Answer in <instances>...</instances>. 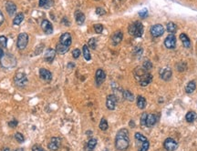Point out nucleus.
Masks as SVG:
<instances>
[{"mask_svg":"<svg viewBox=\"0 0 197 151\" xmlns=\"http://www.w3.org/2000/svg\"><path fill=\"white\" fill-rule=\"evenodd\" d=\"M130 146L129 131L126 128H122L118 131L115 137V148L119 151H125Z\"/></svg>","mask_w":197,"mask_h":151,"instance_id":"obj_1","label":"nucleus"},{"mask_svg":"<svg viewBox=\"0 0 197 151\" xmlns=\"http://www.w3.org/2000/svg\"><path fill=\"white\" fill-rule=\"evenodd\" d=\"M134 77H135V79L137 80V82L142 86H148L152 81V76L149 72L145 71L142 67L135 68Z\"/></svg>","mask_w":197,"mask_h":151,"instance_id":"obj_2","label":"nucleus"},{"mask_svg":"<svg viewBox=\"0 0 197 151\" xmlns=\"http://www.w3.org/2000/svg\"><path fill=\"white\" fill-rule=\"evenodd\" d=\"M135 139H136V145L138 148V151H147L150 148V143L149 140L147 139V137H144L142 134L139 133H135Z\"/></svg>","mask_w":197,"mask_h":151,"instance_id":"obj_3","label":"nucleus"},{"mask_svg":"<svg viewBox=\"0 0 197 151\" xmlns=\"http://www.w3.org/2000/svg\"><path fill=\"white\" fill-rule=\"evenodd\" d=\"M128 32L131 36L135 37H141L143 34V26L140 21L131 23L128 27Z\"/></svg>","mask_w":197,"mask_h":151,"instance_id":"obj_4","label":"nucleus"},{"mask_svg":"<svg viewBox=\"0 0 197 151\" xmlns=\"http://www.w3.org/2000/svg\"><path fill=\"white\" fill-rule=\"evenodd\" d=\"M28 44V35L27 33H21L17 36V47L18 49L23 50L27 47Z\"/></svg>","mask_w":197,"mask_h":151,"instance_id":"obj_5","label":"nucleus"},{"mask_svg":"<svg viewBox=\"0 0 197 151\" xmlns=\"http://www.w3.org/2000/svg\"><path fill=\"white\" fill-rule=\"evenodd\" d=\"M14 82H15V85L17 86H19V87H22V86H25L28 82V78L26 74L24 73H17L16 76L14 77Z\"/></svg>","mask_w":197,"mask_h":151,"instance_id":"obj_6","label":"nucleus"},{"mask_svg":"<svg viewBox=\"0 0 197 151\" xmlns=\"http://www.w3.org/2000/svg\"><path fill=\"white\" fill-rule=\"evenodd\" d=\"M1 65H2V67H4L6 68H10L12 67H15L16 59L14 56H12L10 55L4 56L1 60Z\"/></svg>","mask_w":197,"mask_h":151,"instance_id":"obj_7","label":"nucleus"},{"mask_svg":"<svg viewBox=\"0 0 197 151\" xmlns=\"http://www.w3.org/2000/svg\"><path fill=\"white\" fill-rule=\"evenodd\" d=\"M150 32H151V35L153 37H160L164 33V27L161 24H156L151 27Z\"/></svg>","mask_w":197,"mask_h":151,"instance_id":"obj_8","label":"nucleus"},{"mask_svg":"<svg viewBox=\"0 0 197 151\" xmlns=\"http://www.w3.org/2000/svg\"><path fill=\"white\" fill-rule=\"evenodd\" d=\"M163 147L167 151H174L178 147V144L173 138L169 137L165 139V141L163 143Z\"/></svg>","mask_w":197,"mask_h":151,"instance_id":"obj_9","label":"nucleus"},{"mask_svg":"<svg viewBox=\"0 0 197 151\" xmlns=\"http://www.w3.org/2000/svg\"><path fill=\"white\" fill-rule=\"evenodd\" d=\"M60 145H61L60 138L53 137H51V139H50V141L48 145V148L51 151H57L60 148Z\"/></svg>","mask_w":197,"mask_h":151,"instance_id":"obj_10","label":"nucleus"},{"mask_svg":"<svg viewBox=\"0 0 197 151\" xmlns=\"http://www.w3.org/2000/svg\"><path fill=\"white\" fill-rule=\"evenodd\" d=\"M59 44H61V45L63 46H66V47H71V43H72V37H71V35L69 33H64L62 34L59 37Z\"/></svg>","mask_w":197,"mask_h":151,"instance_id":"obj_11","label":"nucleus"},{"mask_svg":"<svg viewBox=\"0 0 197 151\" xmlns=\"http://www.w3.org/2000/svg\"><path fill=\"white\" fill-rule=\"evenodd\" d=\"M117 105V97L115 95H109L106 99V106L108 109L114 110Z\"/></svg>","mask_w":197,"mask_h":151,"instance_id":"obj_12","label":"nucleus"},{"mask_svg":"<svg viewBox=\"0 0 197 151\" xmlns=\"http://www.w3.org/2000/svg\"><path fill=\"white\" fill-rule=\"evenodd\" d=\"M164 46L169 49H173L176 47V37L173 34H170L164 40Z\"/></svg>","mask_w":197,"mask_h":151,"instance_id":"obj_13","label":"nucleus"},{"mask_svg":"<svg viewBox=\"0 0 197 151\" xmlns=\"http://www.w3.org/2000/svg\"><path fill=\"white\" fill-rule=\"evenodd\" d=\"M105 78H106V73L102 70V69L99 68L96 71V74H95V82H96V85L98 86H100L104 82Z\"/></svg>","mask_w":197,"mask_h":151,"instance_id":"obj_14","label":"nucleus"},{"mask_svg":"<svg viewBox=\"0 0 197 151\" xmlns=\"http://www.w3.org/2000/svg\"><path fill=\"white\" fill-rule=\"evenodd\" d=\"M41 28H42V30L44 31V32H45L46 34H48V35L53 33V26H52V24L50 23L48 20H47V19H44L41 22Z\"/></svg>","mask_w":197,"mask_h":151,"instance_id":"obj_15","label":"nucleus"},{"mask_svg":"<svg viewBox=\"0 0 197 151\" xmlns=\"http://www.w3.org/2000/svg\"><path fill=\"white\" fill-rule=\"evenodd\" d=\"M39 76L43 80L47 81V82H49V81L52 79V73L46 68L39 69Z\"/></svg>","mask_w":197,"mask_h":151,"instance_id":"obj_16","label":"nucleus"},{"mask_svg":"<svg viewBox=\"0 0 197 151\" xmlns=\"http://www.w3.org/2000/svg\"><path fill=\"white\" fill-rule=\"evenodd\" d=\"M56 50L52 49V48H48L46 50L45 55H44V59H45L47 62L51 63L54 59H55V56H56Z\"/></svg>","mask_w":197,"mask_h":151,"instance_id":"obj_17","label":"nucleus"},{"mask_svg":"<svg viewBox=\"0 0 197 151\" xmlns=\"http://www.w3.org/2000/svg\"><path fill=\"white\" fill-rule=\"evenodd\" d=\"M122 38H123V34H122V31H120V30L116 31V32L112 35V37H111L112 44L114 46L118 45V44H120V42H122Z\"/></svg>","mask_w":197,"mask_h":151,"instance_id":"obj_18","label":"nucleus"},{"mask_svg":"<svg viewBox=\"0 0 197 151\" xmlns=\"http://www.w3.org/2000/svg\"><path fill=\"white\" fill-rule=\"evenodd\" d=\"M160 76L162 79L168 81L171 78V70L169 67H163L160 70Z\"/></svg>","mask_w":197,"mask_h":151,"instance_id":"obj_19","label":"nucleus"},{"mask_svg":"<svg viewBox=\"0 0 197 151\" xmlns=\"http://www.w3.org/2000/svg\"><path fill=\"white\" fill-rule=\"evenodd\" d=\"M6 9H7V12L10 16H13V15L16 13V11H17V5H15L14 2L7 1L6 2Z\"/></svg>","mask_w":197,"mask_h":151,"instance_id":"obj_20","label":"nucleus"},{"mask_svg":"<svg viewBox=\"0 0 197 151\" xmlns=\"http://www.w3.org/2000/svg\"><path fill=\"white\" fill-rule=\"evenodd\" d=\"M157 122V116L154 114H149L147 115V118H146V127L151 128L156 124Z\"/></svg>","mask_w":197,"mask_h":151,"instance_id":"obj_21","label":"nucleus"},{"mask_svg":"<svg viewBox=\"0 0 197 151\" xmlns=\"http://www.w3.org/2000/svg\"><path fill=\"white\" fill-rule=\"evenodd\" d=\"M75 20L78 25H82L85 22V15L81 11L77 10L75 12Z\"/></svg>","mask_w":197,"mask_h":151,"instance_id":"obj_22","label":"nucleus"},{"mask_svg":"<svg viewBox=\"0 0 197 151\" xmlns=\"http://www.w3.org/2000/svg\"><path fill=\"white\" fill-rule=\"evenodd\" d=\"M180 39H181V41H182V45H183L184 47L189 48L191 47V41L189 39V37L187 36V35L183 34V33L181 34L180 35Z\"/></svg>","mask_w":197,"mask_h":151,"instance_id":"obj_23","label":"nucleus"},{"mask_svg":"<svg viewBox=\"0 0 197 151\" xmlns=\"http://www.w3.org/2000/svg\"><path fill=\"white\" fill-rule=\"evenodd\" d=\"M69 50V47H66V46H63L61 45V44L58 43L57 44V46H56V52L57 53H59V54H66L68 51Z\"/></svg>","mask_w":197,"mask_h":151,"instance_id":"obj_24","label":"nucleus"},{"mask_svg":"<svg viewBox=\"0 0 197 151\" xmlns=\"http://www.w3.org/2000/svg\"><path fill=\"white\" fill-rule=\"evenodd\" d=\"M195 89H196V83L194 80H192L187 84V86L185 87V92L187 94H192L195 90Z\"/></svg>","mask_w":197,"mask_h":151,"instance_id":"obj_25","label":"nucleus"},{"mask_svg":"<svg viewBox=\"0 0 197 151\" xmlns=\"http://www.w3.org/2000/svg\"><path fill=\"white\" fill-rule=\"evenodd\" d=\"M122 97L124 99L128 100L130 102H132L133 100H134V96H133V94L130 91V90H123L122 91Z\"/></svg>","mask_w":197,"mask_h":151,"instance_id":"obj_26","label":"nucleus"},{"mask_svg":"<svg viewBox=\"0 0 197 151\" xmlns=\"http://www.w3.org/2000/svg\"><path fill=\"white\" fill-rule=\"evenodd\" d=\"M196 118H197V114H196L195 112H194V111H189L187 114H186V116H185L186 121L189 122V123L194 122Z\"/></svg>","mask_w":197,"mask_h":151,"instance_id":"obj_27","label":"nucleus"},{"mask_svg":"<svg viewBox=\"0 0 197 151\" xmlns=\"http://www.w3.org/2000/svg\"><path fill=\"white\" fill-rule=\"evenodd\" d=\"M137 106L140 109H143L146 106V99L142 96H138L137 97Z\"/></svg>","mask_w":197,"mask_h":151,"instance_id":"obj_28","label":"nucleus"},{"mask_svg":"<svg viewBox=\"0 0 197 151\" xmlns=\"http://www.w3.org/2000/svg\"><path fill=\"white\" fill-rule=\"evenodd\" d=\"M23 20H24V14L23 13H18L14 17L13 25H15V26H18V25H20L22 23Z\"/></svg>","mask_w":197,"mask_h":151,"instance_id":"obj_29","label":"nucleus"},{"mask_svg":"<svg viewBox=\"0 0 197 151\" xmlns=\"http://www.w3.org/2000/svg\"><path fill=\"white\" fill-rule=\"evenodd\" d=\"M97 145V139L96 138H91L90 140L88 141L87 143V150L88 151H92L95 147H96Z\"/></svg>","mask_w":197,"mask_h":151,"instance_id":"obj_30","label":"nucleus"},{"mask_svg":"<svg viewBox=\"0 0 197 151\" xmlns=\"http://www.w3.org/2000/svg\"><path fill=\"white\" fill-rule=\"evenodd\" d=\"M166 28H167V31L170 34H174L177 31V25L174 24L173 22H169L167 24Z\"/></svg>","mask_w":197,"mask_h":151,"instance_id":"obj_31","label":"nucleus"},{"mask_svg":"<svg viewBox=\"0 0 197 151\" xmlns=\"http://www.w3.org/2000/svg\"><path fill=\"white\" fill-rule=\"evenodd\" d=\"M82 51H83V56L84 58L87 60V61H90L91 59V53H90V48H88V47L87 45H84L83 46V48H82Z\"/></svg>","mask_w":197,"mask_h":151,"instance_id":"obj_32","label":"nucleus"},{"mask_svg":"<svg viewBox=\"0 0 197 151\" xmlns=\"http://www.w3.org/2000/svg\"><path fill=\"white\" fill-rule=\"evenodd\" d=\"M99 127H100V130H102V131H106L108 129V128H109V125H108V122L106 120V118L105 117H102L101 118V120L100 122V125H99Z\"/></svg>","mask_w":197,"mask_h":151,"instance_id":"obj_33","label":"nucleus"},{"mask_svg":"<svg viewBox=\"0 0 197 151\" xmlns=\"http://www.w3.org/2000/svg\"><path fill=\"white\" fill-rule=\"evenodd\" d=\"M142 68L144 69L145 71H149L151 70V69L152 68V64H151V62L149 61V60H146L143 62V64H142Z\"/></svg>","mask_w":197,"mask_h":151,"instance_id":"obj_34","label":"nucleus"},{"mask_svg":"<svg viewBox=\"0 0 197 151\" xmlns=\"http://www.w3.org/2000/svg\"><path fill=\"white\" fill-rule=\"evenodd\" d=\"M88 47H91V49H96V47H97V40H96V38H91L90 40H88Z\"/></svg>","mask_w":197,"mask_h":151,"instance_id":"obj_35","label":"nucleus"},{"mask_svg":"<svg viewBox=\"0 0 197 151\" xmlns=\"http://www.w3.org/2000/svg\"><path fill=\"white\" fill-rule=\"evenodd\" d=\"M15 138H16V140L17 142H19V143H23L25 141L24 136L21 133H19V132H17V133L15 134Z\"/></svg>","mask_w":197,"mask_h":151,"instance_id":"obj_36","label":"nucleus"},{"mask_svg":"<svg viewBox=\"0 0 197 151\" xmlns=\"http://www.w3.org/2000/svg\"><path fill=\"white\" fill-rule=\"evenodd\" d=\"M94 30H95V32H96L97 34L102 33V31H103V26H102L101 24H96V25H94Z\"/></svg>","mask_w":197,"mask_h":151,"instance_id":"obj_37","label":"nucleus"},{"mask_svg":"<svg viewBox=\"0 0 197 151\" xmlns=\"http://www.w3.org/2000/svg\"><path fill=\"white\" fill-rule=\"evenodd\" d=\"M8 45V38L5 36H0V46L2 47H7Z\"/></svg>","mask_w":197,"mask_h":151,"instance_id":"obj_38","label":"nucleus"},{"mask_svg":"<svg viewBox=\"0 0 197 151\" xmlns=\"http://www.w3.org/2000/svg\"><path fill=\"white\" fill-rule=\"evenodd\" d=\"M139 16H140V17H142V18H145L146 16H148V9L147 8H143L142 10H141L139 12Z\"/></svg>","mask_w":197,"mask_h":151,"instance_id":"obj_39","label":"nucleus"},{"mask_svg":"<svg viewBox=\"0 0 197 151\" xmlns=\"http://www.w3.org/2000/svg\"><path fill=\"white\" fill-rule=\"evenodd\" d=\"M79 56H80V50L79 48H75L72 51V56L75 59H77L79 58Z\"/></svg>","mask_w":197,"mask_h":151,"instance_id":"obj_40","label":"nucleus"},{"mask_svg":"<svg viewBox=\"0 0 197 151\" xmlns=\"http://www.w3.org/2000/svg\"><path fill=\"white\" fill-rule=\"evenodd\" d=\"M146 118H147V114H146V113H143V114L142 115V117H141V125L142 126V127H146Z\"/></svg>","mask_w":197,"mask_h":151,"instance_id":"obj_41","label":"nucleus"},{"mask_svg":"<svg viewBox=\"0 0 197 151\" xmlns=\"http://www.w3.org/2000/svg\"><path fill=\"white\" fill-rule=\"evenodd\" d=\"M96 14L99 15V16H103V15L106 14V11L102 8H96Z\"/></svg>","mask_w":197,"mask_h":151,"instance_id":"obj_42","label":"nucleus"},{"mask_svg":"<svg viewBox=\"0 0 197 151\" xmlns=\"http://www.w3.org/2000/svg\"><path fill=\"white\" fill-rule=\"evenodd\" d=\"M17 124H18L17 120H16V119H13V120H11L8 123V126H9L10 128H16L17 126Z\"/></svg>","mask_w":197,"mask_h":151,"instance_id":"obj_43","label":"nucleus"},{"mask_svg":"<svg viewBox=\"0 0 197 151\" xmlns=\"http://www.w3.org/2000/svg\"><path fill=\"white\" fill-rule=\"evenodd\" d=\"M32 151H46L42 147L39 146V145H35V146L32 148Z\"/></svg>","mask_w":197,"mask_h":151,"instance_id":"obj_44","label":"nucleus"},{"mask_svg":"<svg viewBox=\"0 0 197 151\" xmlns=\"http://www.w3.org/2000/svg\"><path fill=\"white\" fill-rule=\"evenodd\" d=\"M53 5H54V1H53V0H48V1L47 2V4L45 5V7H44V8H51Z\"/></svg>","mask_w":197,"mask_h":151,"instance_id":"obj_45","label":"nucleus"},{"mask_svg":"<svg viewBox=\"0 0 197 151\" xmlns=\"http://www.w3.org/2000/svg\"><path fill=\"white\" fill-rule=\"evenodd\" d=\"M4 20H5L4 15H3V13H2V11L0 10V27H1V25L4 23Z\"/></svg>","mask_w":197,"mask_h":151,"instance_id":"obj_46","label":"nucleus"},{"mask_svg":"<svg viewBox=\"0 0 197 151\" xmlns=\"http://www.w3.org/2000/svg\"><path fill=\"white\" fill-rule=\"evenodd\" d=\"M48 0H39V7H45V5L47 4V2Z\"/></svg>","mask_w":197,"mask_h":151,"instance_id":"obj_47","label":"nucleus"},{"mask_svg":"<svg viewBox=\"0 0 197 151\" xmlns=\"http://www.w3.org/2000/svg\"><path fill=\"white\" fill-rule=\"evenodd\" d=\"M62 23L63 24H64L65 25V26H69V22H68V18L67 17H64V18H63V19H62Z\"/></svg>","mask_w":197,"mask_h":151,"instance_id":"obj_48","label":"nucleus"},{"mask_svg":"<svg viewBox=\"0 0 197 151\" xmlns=\"http://www.w3.org/2000/svg\"><path fill=\"white\" fill-rule=\"evenodd\" d=\"M5 56V53H4V50L0 47V59H2L3 58V56Z\"/></svg>","mask_w":197,"mask_h":151,"instance_id":"obj_49","label":"nucleus"},{"mask_svg":"<svg viewBox=\"0 0 197 151\" xmlns=\"http://www.w3.org/2000/svg\"><path fill=\"white\" fill-rule=\"evenodd\" d=\"M15 151H24V149L22 148H17L15 149Z\"/></svg>","mask_w":197,"mask_h":151,"instance_id":"obj_50","label":"nucleus"},{"mask_svg":"<svg viewBox=\"0 0 197 151\" xmlns=\"http://www.w3.org/2000/svg\"><path fill=\"white\" fill-rule=\"evenodd\" d=\"M1 151H10V149L8 148H4Z\"/></svg>","mask_w":197,"mask_h":151,"instance_id":"obj_51","label":"nucleus"},{"mask_svg":"<svg viewBox=\"0 0 197 151\" xmlns=\"http://www.w3.org/2000/svg\"><path fill=\"white\" fill-rule=\"evenodd\" d=\"M104 151H109V150H104Z\"/></svg>","mask_w":197,"mask_h":151,"instance_id":"obj_52","label":"nucleus"},{"mask_svg":"<svg viewBox=\"0 0 197 151\" xmlns=\"http://www.w3.org/2000/svg\"><path fill=\"white\" fill-rule=\"evenodd\" d=\"M118 1H120V0H118Z\"/></svg>","mask_w":197,"mask_h":151,"instance_id":"obj_53","label":"nucleus"},{"mask_svg":"<svg viewBox=\"0 0 197 151\" xmlns=\"http://www.w3.org/2000/svg\"><path fill=\"white\" fill-rule=\"evenodd\" d=\"M96 1H99V0H96Z\"/></svg>","mask_w":197,"mask_h":151,"instance_id":"obj_54","label":"nucleus"}]
</instances>
